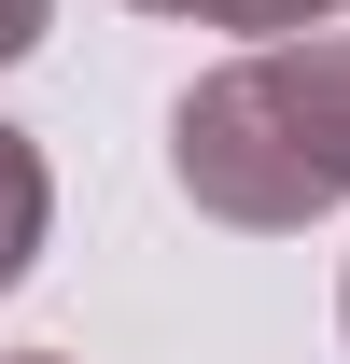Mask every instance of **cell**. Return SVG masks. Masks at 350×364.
Here are the masks:
<instances>
[{
    "instance_id": "cell-1",
    "label": "cell",
    "mask_w": 350,
    "mask_h": 364,
    "mask_svg": "<svg viewBox=\"0 0 350 364\" xmlns=\"http://www.w3.org/2000/svg\"><path fill=\"white\" fill-rule=\"evenodd\" d=\"M169 168L182 196L238 238L322 225L350 196V28H308V43H253L238 70L182 85L169 112Z\"/></svg>"
},
{
    "instance_id": "cell-2",
    "label": "cell",
    "mask_w": 350,
    "mask_h": 364,
    "mask_svg": "<svg viewBox=\"0 0 350 364\" xmlns=\"http://www.w3.org/2000/svg\"><path fill=\"white\" fill-rule=\"evenodd\" d=\"M43 225H56V182H43V154H28V127H0V294L28 280Z\"/></svg>"
},
{
    "instance_id": "cell-3",
    "label": "cell",
    "mask_w": 350,
    "mask_h": 364,
    "mask_svg": "<svg viewBox=\"0 0 350 364\" xmlns=\"http://www.w3.org/2000/svg\"><path fill=\"white\" fill-rule=\"evenodd\" d=\"M140 14H196V28H280V43H308L336 0H140Z\"/></svg>"
},
{
    "instance_id": "cell-4",
    "label": "cell",
    "mask_w": 350,
    "mask_h": 364,
    "mask_svg": "<svg viewBox=\"0 0 350 364\" xmlns=\"http://www.w3.org/2000/svg\"><path fill=\"white\" fill-rule=\"evenodd\" d=\"M43 14H56V0H0V70H14V56L43 43Z\"/></svg>"
},
{
    "instance_id": "cell-5",
    "label": "cell",
    "mask_w": 350,
    "mask_h": 364,
    "mask_svg": "<svg viewBox=\"0 0 350 364\" xmlns=\"http://www.w3.org/2000/svg\"><path fill=\"white\" fill-rule=\"evenodd\" d=\"M28 364H56V350H28Z\"/></svg>"
}]
</instances>
